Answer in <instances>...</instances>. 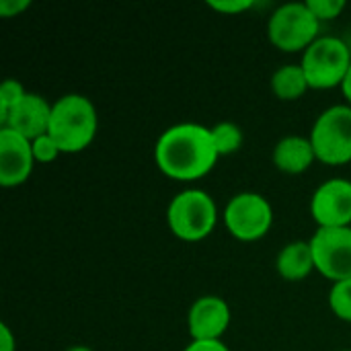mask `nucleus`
I'll list each match as a JSON object with an SVG mask.
<instances>
[{
    "mask_svg": "<svg viewBox=\"0 0 351 351\" xmlns=\"http://www.w3.org/2000/svg\"><path fill=\"white\" fill-rule=\"evenodd\" d=\"M27 95L25 86L16 78H6L0 84V121L8 115V111Z\"/></svg>",
    "mask_w": 351,
    "mask_h": 351,
    "instance_id": "18",
    "label": "nucleus"
},
{
    "mask_svg": "<svg viewBox=\"0 0 351 351\" xmlns=\"http://www.w3.org/2000/svg\"><path fill=\"white\" fill-rule=\"evenodd\" d=\"M306 4L321 23L337 19L346 8V0H306Z\"/></svg>",
    "mask_w": 351,
    "mask_h": 351,
    "instance_id": "20",
    "label": "nucleus"
},
{
    "mask_svg": "<svg viewBox=\"0 0 351 351\" xmlns=\"http://www.w3.org/2000/svg\"><path fill=\"white\" fill-rule=\"evenodd\" d=\"M51 105L37 93H27L0 121V128H8L27 140H35L49 130Z\"/></svg>",
    "mask_w": 351,
    "mask_h": 351,
    "instance_id": "12",
    "label": "nucleus"
},
{
    "mask_svg": "<svg viewBox=\"0 0 351 351\" xmlns=\"http://www.w3.org/2000/svg\"><path fill=\"white\" fill-rule=\"evenodd\" d=\"M212 128L202 123H175L167 128L154 144V162L160 173L177 181L206 177L218 162Z\"/></svg>",
    "mask_w": 351,
    "mask_h": 351,
    "instance_id": "1",
    "label": "nucleus"
},
{
    "mask_svg": "<svg viewBox=\"0 0 351 351\" xmlns=\"http://www.w3.org/2000/svg\"><path fill=\"white\" fill-rule=\"evenodd\" d=\"M66 351H95L93 348H88V346H72V348H68Z\"/></svg>",
    "mask_w": 351,
    "mask_h": 351,
    "instance_id": "26",
    "label": "nucleus"
},
{
    "mask_svg": "<svg viewBox=\"0 0 351 351\" xmlns=\"http://www.w3.org/2000/svg\"><path fill=\"white\" fill-rule=\"evenodd\" d=\"M311 214L319 226H351V181L333 177L321 183L311 199Z\"/></svg>",
    "mask_w": 351,
    "mask_h": 351,
    "instance_id": "9",
    "label": "nucleus"
},
{
    "mask_svg": "<svg viewBox=\"0 0 351 351\" xmlns=\"http://www.w3.org/2000/svg\"><path fill=\"white\" fill-rule=\"evenodd\" d=\"M271 160L280 171L288 175H300L311 169V165L317 160V154L311 138L292 134V136H284L274 146Z\"/></svg>",
    "mask_w": 351,
    "mask_h": 351,
    "instance_id": "13",
    "label": "nucleus"
},
{
    "mask_svg": "<svg viewBox=\"0 0 351 351\" xmlns=\"http://www.w3.org/2000/svg\"><path fill=\"white\" fill-rule=\"evenodd\" d=\"M321 21L313 14L306 2H284L280 4L269 21V41L282 51H304L315 39H319Z\"/></svg>",
    "mask_w": 351,
    "mask_h": 351,
    "instance_id": "5",
    "label": "nucleus"
},
{
    "mask_svg": "<svg viewBox=\"0 0 351 351\" xmlns=\"http://www.w3.org/2000/svg\"><path fill=\"white\" fill-rule=\"evenodd\" d=\"M343 351H351V350H343Z\"/></svg>",
    "mask_w": 351,
    "mask_h": 351,
    "instance_id": "27",
    "label": "nucleus"
},
{
    "mask_svg": "<svg viewBox=\"0 0 351 351\" xmlns=\"http://www.w3.org/2000/svg\"><path fill=\"white\" fill-rule=\"evenodd\" d=\"M276 269L286 282H302L315 269L313 249L308 241H292L282 247L276 259Z\"/></svg>",
    "mask_w": 351,
    "mask_h": 351,
    "instance_id": "14",
    "label": "nucleus"
},
{
    "mask_svg": "<svg viewBox=\"0 0 351 351\" xmlns=\"http://www.w3.org/2000/svg\"><path fill=\"white\" fill-rule=\"evenodd\" d=\"M341 93H343V97L348 99V105H351V66L348 76H346V80L341 82Z\"/></svg>",
    "mask_w": 351,
    "mask_h": 351,
    "instance_id": "25",
    "label": "nucleus"
},
{
    "mask_svg": "<svg viewBox=\"0 0 351 351\" xmlns=\"http://www.w3.org/2000/svg\"><path fill=\"white\" fill-rule=\"evenodd\" d=\"M29 6H31L29 0H0V14L4 19H10V16L21 14L23 10H27Z\"/></svg>",
    "mask_w": 351,
    "mask_h": 351,
    "instance_id": "22",
    "label": "nucleus"
},
{
    "mask_svg": "<svg viewBox=\"0 0 351 351\" xmlns=\"http://www.w3.org/2000/svg\"><path fill=\"white\" fill-rule=\"evenodd\" d=\"M208 6L216 12L224 14H239L255 6L253 0H208Z\"/></svg>",
    "mask_w": 351,
    "mask_h": 351,
    "instance_id": "21",
    "label": "nucleus"
},
{
    "mask_svg": "<svg viewBox=\"0 0 351 351\" xmlns=\"http://www.w3.org/2000/svg\"><path fill=\"white\" fill-rule=\"evenodd\" d=\"M212 138H214V144H216V150L220 156H228V154H234L243 142H245V136H243V130L234 123V121H220L212 128Z\"/></svg>",
    "mask_w": 351,
    "mask_h": 351,
    "instance_id": "16",
    "label": "nucleus"
},
{
    "mask_svg": "<svg viewBox=\"0 0 351 351\" xmlns=\"http://www.w3.org/2000/svg\"><path fill=\"white\" fill-rule=\"evenodd\" d=\"M311 142L317 160L339 167L351 160V105H331L313 123Z\"/></svg>",
    "mask_w": 351,
    "mask_h": 351,
    "instance_id": "6",
    "label": "nucleus"
},
{
    "mask_svg": "<svg viewBox=\"0 0 351 351\" xmlns=\"http://www.w3.org/2000/svg\"><path fill=\"white\" fill-rule=\"evenodd\" d=\"M167 224L181 241H204L218 224V206L204 189H183L169 202Z\"/></svg>",
    "mask_w": 351,
    "mask_h": 351,
    "instance_id": "3",
    "label": "nucleus"
},
{
    "mask_svg": "<svg viewBox=\"0 0 351 351\" xmlns=\"http://www.w3.org/2000/svg\"><path fill=\"white\" fill-rule=\"evenodd\" d=\"M16 350V341L12 331L8 329V325H0V351H14Z\"/></svg>",
    "mask_w": 351,
    "mask_h": 351,
    "instance_id": "24",
    "label": "nucleus"
},
{
    "mask_svg": "<svg viewBox=\"0 0 351 351\" xmlns=\"http://www.w3.org/2000/svg\"><path fill=\"white\" fill-rule=\"evenodd\" d=\"M329 306L341 321L351 323V278L335 282L329 290Z\"/></svg>",
    "mask_w": 351,
    "mask_h": 351,
    "instance_id": "17",
    "label": "nucleus"
},
{
    "mask_svg": "<svg viewBox=\"0 0 351 351\" xmlns=\"http://www.w3.org/2000/svg\"><path fill=\"white\" fill-rule=\"evenodd\" d=\"M300 66L311 88L341 86L351 66L350 45L337 35H321L302 51Z\"/></svg>",
    "mask_w": 351,
    "mask_h": 351,
    "instance_id": "4",
    "label": "nucleus"
},
{
    "mask_svg": "<svg viewBox=\"0 0 351 351\" xmlns=\"http://www.w3.org/2000/svg\"><path fill=\"white\" fill-rule=\"evenodd\" d=\"M308 80L300 64L280 66L271 74V90L282 101H296L308 90Z\"/></svg>",
    "mask_w": 351,
    "mask_h": 351,
    "instance_id": "15",
    "label": "nucleus"
},
{
    "mask_svg": "<svg viewBox=\"0 0 351 351\" xmlns=\"http://www.w3.org/2000/svg\"><path fill=\"white\" fill-rule=\"evenodd\" d=\"M224 226L239 241H259L274 224V208L269 199L257 191H243L230 197L222 212Z\"/></svg>",
    "mask_w": 351,
    "mask_h": 351,
    "instance_id": "7",
    "label": "nucleus"
},
{
    "mask_svg": "<svg viewBox=\"0 0 351 351\" xmlns=\"http://www.w3.org/2000/svg\"><path fill=\"white\" fill-rule=\"evenodd\" d=\"M99 115L95 103L78 93L62 95L51 103L47 134L56 140L62 152H82L97 136Z\"/></svg>",
    "mask_w": 351,
    "mask_h": 351,
    "instance_id": "2",
    "label": "nucleus"
},
{
    "mask_svg": "<svg viewBox=\"0 0 351 351\" xmlns=\"http://www.w3.org/2000/svg\"><path fill=\"white\" fill-rule=\"evenodd\" d=\"M31 148H33L35 162H53L62 154L60 146L56 144V140L49 134H43V136L35 138L31 142Z\"/></svg>",
    "mask_w": 351,
    "mask_h": 351,
    "instance_id": "19",
    "label": "nucleus"
},
{
    "mask_svg": "<svg viewBox=\"0 0 351 351\" xmlns=\"http://www.w3.org/2000/svg\"><path fill=\"white\" fill-rule=\"evenodd\" d=\"M230 304L214 294L197 298L187 313L191 341H220L230 327Z\"/></svg>",
    "mask_w": 351,
    "mask_h": 351,
    "instance_id": "10",
    "label": "nucleus"
},
{
    "mask_svg": "<svg viewBox=\"0 0 351 351\" xmlns=\"http://www.w3.org/2000/svg\"><path fill=\"white\" fill-rule=\"evenodd\" d=\"M315 269L327 280L343 282L351 278V226H319L308 241Z\"/></svg>",
    "mask_w": 351,
    "mask_h": 351,
    "instance_id": "8",
    "label": "nucleus"
},
{
    "mask_svg": "<svg viewBox=\"0 0 351 351\" xmlns=\"http://www.w3.org/2000/svg\"><path fill=\"white\" fill-rule=\"evenodd\" d=\"M33 148L31 140L25 136L0 128V185L19 187L23 185L33 171Z\"/></svg>",
    "mask_w": 351,
    "mask_h": 351,
    "instance_id": "11",
    "label": "nucleus"
},
{
    "mask_svg": "<svg viewBox=\"0 0 351 351\" xmlns=\"http://www.w3.org/2000/svg\"><path fill=\"white\" fill-rule=\"evenodd\" d=\"M183 351H230L228 346L220 341H191Z\"/></svg>",
    "mask_w": 351,
    "mask_h": 351,
    "instance_id": "23",
    "label": "nucleus"
}]
</instances>
